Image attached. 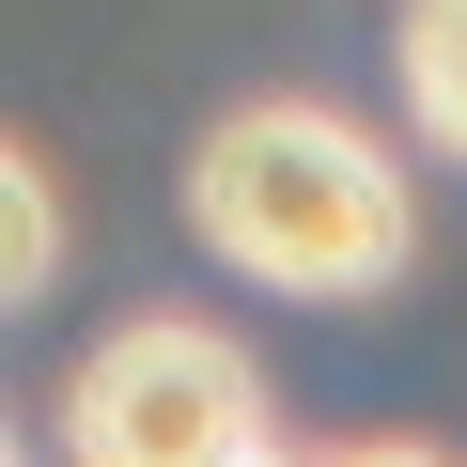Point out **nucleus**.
<instances>
[{
  "instance_id": "nucleus-1",
  "label": "nucleus",
  "mask_w": 467,
  "mask_h": 467,
  "mask_svg": "<svg viewBox=\"0 0 467 467\" xmlns=\"http://www.w3.org/2000/svg\"><path fill=\"white\" fill-rule=\"evenodd\" d=\"M187 234L265 281V296H312V312H374L405 265H420V202L389 171L374 125L312 109V94H250L218 109L202 156H187Z\"/></svg>"
},
{
  "instance_id": "nucleus-2",
  "label": "nucleus",
  "mask_w": 467,
  "mask_h": 467,
  "mask_svg": "<svg viewBox=\"0 0 467 467\" xmlns=\"http://www.w3.org/2000/svg\"><path fill=\"white\" fill-rule=\"evenodd\" d=\"M63 467H265V389L218 327L125 312L63 374Z\"/></svg>"
},
{
  "instance_id": "nucleus-3",
  "label": "nucleus",
  "mask_w": 467,
  "mask_h": 467,
  "mask_svg": "<svg viewBox=\"0 0 467 467\" xmlns=\"http://www.w3.org/2000/svg\"><path fill=\"white\" fill-rule=\"evenodd\" d=\"M389 78L420 109L436 156H467V0H405V32H389Z\"/></svg>"
},
{
  "instance_id": "nucleus-4",
  "label": "nucleus",
  "mask_w": 467,
  "mask_h": 467,
  "mask_svg": "<svg viewBox=\"0 0 467 467\" xmlns=\"http://www.w3.org/2000/svg\"><path fill=\"white\" fill-rule=\"evenodd\" d=\"M0 187H16V296H47V265H63V187H47V156H32V140L0 156Z\"/></svg>"
},
{
  "instance_id": "nucleus-5",
  "label": "nucleus",
  "mask_w": 467,
  "mask_h": 467,
  "mask_svg": "<svg viewBox=\"0 0 467 467\" xmlns=\"http://www.w3.org/2000/svg\"><path fill=\"white\" fill-rule=\"evenodd\" d=\"M327 467H451L436 436H358V451H327Z\"/></svg>"
},
{
  "instance_id": "nucleus-6",
  "label": "nucleus",
  "mask_w": 467,
  "mask_h": 467,
  "mask_svg": "<svg viewBox=\"0 0 467 467\" xmlns=\"http://www.w3.org/2000/svg\"><path fill=\"white\" fill-rule=\"evenodd\" d=\"M265 467H281V451H265Z\"/></svg>"
}]
</instances>
